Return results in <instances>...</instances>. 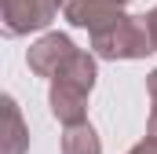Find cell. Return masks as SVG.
Instances as JSON below:
<instances>
[{
  "label": "cell",
  "instance_id": "cell-9",
  "mask_svg": "<svg viewBox=\"0 0 157 154\" xmlns=\"http://www.w3.org/2000/svg\"><path fill=\"white\" fill-rule=\"evenodd\" d=\"M128 154H157V140H154V136H146V140H139Z\"/></svg>",
  "mask_w": 157,
  "mask_h": 154
},
{
  "label": "cell",
  "instance_id": "cell-7",
  "mask_svg": "<svg viewBox=\"0 0 157 154\" xmlns=\"http://www.w3.org/2000/svg\"><path fill=\"white\" fill-rule=\"evenodd\" d=\"M95 51H73L70 55V63L59 70V74L51 77V81H59V84H70V88H80V92H88L91 95V88H95V77H99V70H95Z\"/></svg>",
  "mask_w": 157,
  "mask_h": 154
},
{
  "label": "cell",
  "instance_id": "cell-2",
  "mask_svg": "<svg viewBox=\"0 0 157 154\" xmlns=\"http://www.w3.org/2000/svg\"><path fill=\"white\" fill-rule=\"evenodd\" d=\"M59 11H62V0H0L4 37H26V33L48 30Z\"/></svg>",
  "mask_w": 157,
  "mask_h": 154
},
{
  "label": "cell",
  "instance_id": "cell-4",
  "mask_svg": "<svg viewBox=\"0 0 157 154\" xmlns=\"http://www.w3.org/2000/svg\"><path fill=\"white\" fill-rule=\"evenodd\" d=\"M117 15H121L117 0H62V18L77 30H88V33H95L99 26H106Z\"/></svg>",
  "mask_w": 157,
  "mask_h": 154
},
{
  "label": "cell",
  "instance_id": "cell-6",
  "mask_svg": "<svg viewBox=\"0 0 157 154\" xmlns=\"http://www.w3.org/2000/svg\"><path fill=\"white\" fill-rule=\"evenodd\" d=\"M29 151V128L22 110L11 95H4V125H0V154H26Z\"/></svg>",
  "mask_w": 157,
  "mask_h": 154
},
{
  "label": "cell",
  "instance_id": "cell-11",
  "mask_svg": "<svg viewBox=\"0 0 157 154\" xmlns=\"http://www.w3.org/2000/svg\"><path fill=\"white\" fill-rule=\"evenodd\" d=\"M146 95H150V103H157V70L146 77Z\"/></svg>",
  "mask_w": 157,
  "mask_h": 154
},
{
  "label": "cell",
  "instance_id": "cell-13",
  "mask_svg": "<svg viewBox=\"0 0 157 154\" xmlns=\"http://www.w3.org/2000/svg\"><path fill=\"white\" fill-rule=\"evenodd\" d=\"M117 4H121V7H124V4H132V0H117Z\"/></svg>",
  "mask_w": 157,
  "mask_h": 154
},
{
  "label": "cell",
  "instance_id": "cell-5",
  "mask_svg": "<svg viewBox=\"0 0 157 154\" xmlns=\"http://www.w3.org/2000/svg\"><path fill=\"white\" fill-rule=\"evenodd\" d=\"M48 107H51V117H55V121H62V125L88 121V92H80V88H70V84H59V81H51Z\"/></svg>",
  "mask_w": 157,
  "mask_h": 154
},
{
  "label": "cell",
  "instance_id": "cell-10",
  "mask_svg": "<svg viewBox=\"0 0 157 154\" xmlns=\"http://www.w3.org/2000/svg\"><path fill=\"white\" fill-rule=\"evenodd\" d=\"M146 30H150V40H154V51H157V7L146 15Z\"/></svg>",
  "mask_w": 157,
  "mask_h": 154
},
{
  "label": "cell",
  "instance_id": "cell-12",
  "mask_svg": "<svg viewBox=\"0 0 157 154\" xmlns=\"http://www.w3.org/2000/svg\"><path fill=\"white\" fill-rule=\"evenodd\" d=\"M146 136L157 140V103H154V110H150V121H146Z\"/></svg>",
  "mask_w": 157,
  "mask_h": 154
},
{
  "label": "cell",
  "instance_id": "cell-8",
  "mask_svg": "<svg viewBox=\"0 0 157 154\" xmlns=\"http://www.w3.org/2000/svg\"><path fill=\"white\" fill-rule=\"evenodd\" d=\"M59 154H102L99 132H95L88 121L62 125V147H59Z\"/></svg>",
  "mask_w": 157,
  "mask_h": 154
},
{
  "label": "cell",
  "instance_id": "cell-1",
  "mask_svg": "<svg viewBox=\"0 0 157 154\" xmlns=\"http://www.w3.org/2000/svg\"><path fill=\"white\" fill-rule=\"evenodd\" d=\"M91 51L110 63H128V59H146L154 51V40L146 30V15H124L110 18L91 33Z\"/></svg>",
  "mask_w": 157,
  "mask_h": 154
},
{
  "label": "cell",
  "instance_id": "cell-3",
  "mask_svg": "<svg viewBox=\"0 0 157 154\" xmlns=\"http://www.w3.org/2000/svg\"><path fill=\"white\" fill-rule=\"evenodd\" d=\"M73 51H77V44L66 37V33H44L37 44H29L26 66H29L37 77H55L66 63H70Z\"/></svg>",
  "mask_w": 157,
  "mask_h": 154
}]
</instances>
